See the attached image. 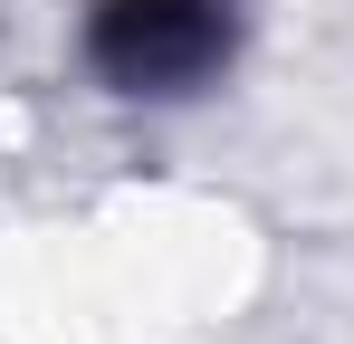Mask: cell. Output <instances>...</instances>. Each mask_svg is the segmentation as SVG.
Wrapping results in <instances>:
<instances>
[{
    "instance_id": "1",
    "label": "cell",
    "mask_w": 354,
    "mask_h": 344,
    "mask_svg": "<svg viewBox=\"0 0 354 344\" xmlns=\"http://www.w3.org/2000/svg\"><path fill=\"white\" fill-rule=\"evenodd\" d=\"M77 57L96 67L106 96H201L239 57V10L230 0H96Z\"/></svg>"
}]
</instances>
